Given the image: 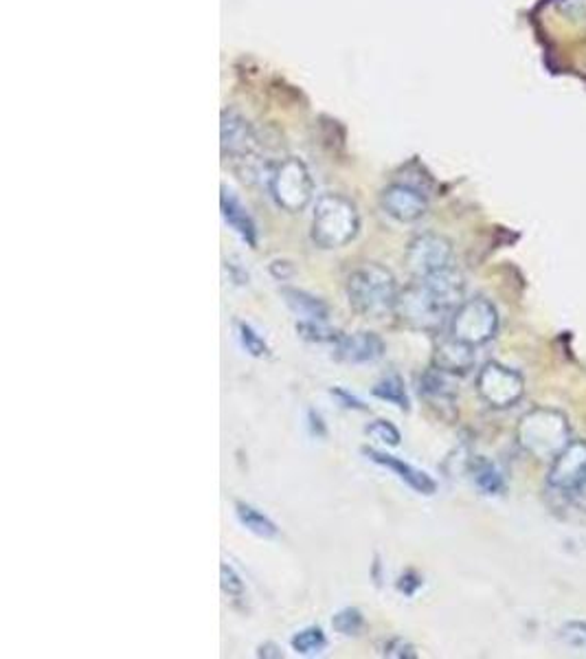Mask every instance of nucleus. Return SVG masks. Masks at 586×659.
<instances>
[{"label":"nucleus","instance_id":"obj_19","mask_svg":"<svg viewBox=\"0 0 586 659\" xmlns=\"http://www.w3.org/2000/svg\"><path fill=\"white\" fill-rule=\"evenodd\" d=\"M235 512H237V518H240L242 526H244L249 532H253V535L261 536V539H273V536H277V532H279L277 526H275L268 517L261 515L258 508L249 506V503L237 501Z\"/></svg>","mask_w":586,"mask_h":659},{"label":"nucleus","instance_id":"obj_16","mask_svg":"<svg viewBox=\"0 0 586 659\" xmlns=\"http://www.w3.org/2000/svg\"><path fill=\"white\" fill-rule=\"evenodd\" d=\"M220 207H222V218H225L226 225L235 231L251 249L258 246V227H255V220L251 218L249 210L242 205L240 198L235 196L231 189H226L222 185V196H220Z\"/></svg>","mask_w":586,"mask_h":659},{"label":"nucleus","instance_id":"obj_9","mask_svg":"<svg viewBox=\"0 0 586 659\" xmlns=\"http://www.w3.org/2000/svg\"><path fill=\"white\" fill-rule=\"evenodd\" d=\"M454 249L448 237L439 234H422L409 242L404 253L406 270L413 275V279L429 278L453 266Z\"/></svg>","mask_w":586,"mask_h":659},{"label":"nucleus","instance_id":"obj_2","mask_svg":"<svg viewBox=\"0 0 586 659\" xmlns=\"http://www.w3.org/2000/svg\"><path fill=\"white\" fill-rule=\"evenodd\" d=\"M400 297V286L395 275L386 266L369 264L358 266L347 279V299L353 312L365 319H382L395 312Z\"/></svg>","mask_w":586,"mask_h":659},{"label":"nucleus","instance_id":"obj_10","mask_svg":"<svg viewBox=\"0 0 586 659\" xmlns=\"http://www.w3.org/2000/svg\"><path fill=\"white\" fill-rule=\"evenodd\" d=\"M380 207L391 220L400 225H413L426 216L429 201L420 187L409 185V183H391L382 189Z\"/></svg>","mask_w":586,"mask_h":659},{"label":"nucleus","instance_id":"obj_5","mask_svg":"<svg viewBox=\"0 0 586 659\" xmlns=\"http://www.w3.org/2000/svg\"><path fill=\"white\" fill-rule=\"evenodd\" d=\"M266 189L279 210L301 213L314 198V181L299 157H285L266 167Z\"/></svg>","mask_w":586,"mask_h":659},{"label":"nucleus","instance_id":"obj_12","mask_svg":"<svg viewBox=\"0 0 586 659\" xmlns=\"http://www.w3.org/2000/svg\"><path fill=\"white\" fill-rule=\"evenodd\" d=\"M450 374L430 367L420 376V396L429 402L433 409H437L444 418L454 415V402H457V389H454Z\"/></svg>","mask_w":586,"mask_h":659},{"label":"nucleus","instance_id":"obj_3","mask_svg":"<svg viewBox=\"0 0 586 659\" xmlns=\"http://www.w3.org/2000/svg\"><path fill=\"white\" fill-rule=\"evenodd\" d=\"M516 442L531 458L551 462L571 442V426L563 411L536 407L516 426Z\"/></svg>","mask_w":586,"mask_h":659},{"label":"nucleus","instance_id":"obj_22","mask_svg":"<svg viewBox=\"0 0 586 659\" xmlns=\"http://www.w3.org/2000/svg\"><path fill=\"white\" fill-rule=\"evenodd\" d=\"M297 332L305 341L312 343H336L341 338V332L329 330L323 321H299Z\"/></svg>","mask_w":586,"mask_h":659},{"label":"nucleus","instance_id":"obj_1","mask_svg":"<svg viewBox=\"0 0 586 659\" xmlns=\"http://www.w3.org/2000/svg\"><path fill=\"white\" fill-rule=\"evenodd\" d=\"M463 290L466 284L462 273L450 266L429 278H418L400 290L395 314L404 326L437 334L446 323H450L454 310L462 306Z\"/></svg>","mask_w":586,"mask_h":659},{"label":"nucleus","instance_id":"obj_31","mask_svg":"<svg viewBox=\"0 0 586 659\" xmlns=\"http://www.w3.org/2000/svg\"><path fill=\"white\" fill-rule=\"evenodd\" d=\"M259 657H284V653L279 651V646H275V644H261L259 651H258Z\"/></svg>","mask_w":586,"mask_h":659},{"label":"nucleus","instance_id":"obj_26","mask_svg":"<svg viewBox=\"0 0 586 659\" xmlns=\"http://www.w3.org/2000/svg\"><path fill=\"white\" fill-rule=\"evenodd\" d=\"M220 578H222L220 580L222 591H225L226 595H231V598H242V595H244V583H242V578L237 576V571L234 569V567L222 563Z\"/></svg>","mask_w":586,"mask_h":659},{"label":"nucleus","instance_id":"obj_25","mask_svg":"<svg viewBox=\"0 0 586 659\" xmlns=\"http://www.w3.org/2000/svg\"><path fill=\"white\" fill-rule=\"evenodd\" d=\"M367 433H369L374 440H378V442L386 444V447H398L402 440L400 431L395 429L389 420H376V423H371L369 426H367Z\"/></svg>","mask_w":586,"mask_h":659},{"label":"nucleus","instance_id":"obj_14","mask_svg":"<svg viewBox=\"0 0 586 659\" xmlns=\"http://www.w3.org/2000/svg\"><path fill=\"white\" fill-rule=\"evenodd\" d=\"M474 350L477 347L468 346V343L459 341L453 334H448V337L439 338L437 346H435L433 367H437V370H442L450 376L468 374L474 367V361H477Z\"/></svg>","mask_w":586,"mask_h":659},{"label":"nucleus","instance_id":"obj_21","mask_svg":"<svg viewBox=\"0 0 586 659\" xmlns=\"http://www.w3.org/2000/svg\"><path fill=\"white\" fill-rule=\"evenodd\" d=\"M326 646H327L326 633L318 627L303 629V631H299L297 636L293 638V651H297L299 655H318V653L326 651Z\"/></svg>","mask_w":586,"mask_h":659},{"label":"nucleus","instance_id":"obj_27","mask_svg":"<svg viewBox=\"0 0 586 659\" xmlns=\"http://www.w3.org/2000/svg\"><path fill=\"white\" fill-rule=\"evenodd\" d=\"M382 655L398 657V659H415L418 657V653H415V648L411 646L409 642H404V639H400V638H394L385 644V651H382Z\"/></svg>","mask_w":586,"mask_h":659},{"label":"nucleus","instance_id":"obj_7","mask_svg":"<svg viewBox=\"0 0 586 659\" xmlns=\"http://www.w3.org/2000/svg\"><path fill=\"white\" fill-rule=\"evenodd\" d=\"M477 394L492 409H510L525 396V381L512 367L490 361L479 372Z\"/></svg>","mask_w":586,"mask_h":659},{"label":"nucleus","instance_id":"obj_15","mask_svg":"<svg viewBox=\"0 0 586 659\" xmlns=\"http://www.w3.org/2000/svg\"><path fill=\"white\" fill-rule=\"evenodd\" d=\"M362 453H365L371 462H376V464H380V466L394 471L402 479V482H404L409 488H413L415 492L429 494V497L437 492V482H435L429 473L415 468L413 464L404 462V459L395 458V455L382 453V450H376V449H362Z\"/></svg>","mask_w":586,"mask_h":659},{"label":"nucleus","instance_id":"obj_17","mask_svg":"<svg viewBox=\"0 0 586 659\" xmlns=\"http://www.w3.org/2000/svg\"><path fill=\"white\" fill-rule=\"evenodd\" d=\"M282 297L285 306L293 310L294 314L303 317V321H323L326 323L329 319V308L323 299L314 297V295L305 293L299 288H284Z\"/></svg>","mask_w":586,"mask_h":659},{"label":"nucleus","instance_id":"obj_18","mask_svg":"<svg viewBox=\"0 0 586 659\" xmlns=\"http://www.w3.org/2000/svg\"><path fill=\"white\" fill-rule=\"evenodd\" d=\"M468 468H470V473H472V479H474V484H477L479 491L490 494V497H497V494L505 492V488H507L505 477H503V473L498 471L497 464H492L490 459L474 458V459H470Z\"/></svg>","mask_w":586,"mask_h":659},{"label":"nucleus","instance_id":"obj_28","mask_svg":"<svg viewBox=\"0 0 586 659\" xmlns=\"http://www.w3.org/2000/svg\"><path fill=\"white\" fill-rule=\"evenodd\" d=\"M422 585H424V578L413 569L404 571V574L398 578V591H402L404 595H415Z\"/></svg>","mask_w":586,"mask_h":659},{"label":"nucleus","instance_id":"obj_20","mask_svg":"<svg viewBox=\"0 0 586 659\" xmlns=\"http://www.w3.org/2000/svg\"><path fill=\"white\" fill-rule=\"evenodd\" d=\"M371 394H374L376 398L391 402V405H395L402 411L411 409V400H409V394H406L404 381H402L398 374H391V376L382 378V381L378 382L374 389H371Z\"/></svg>","mask_w":586,"mask_h":659},{"label":"nucleus","instance_id":"obj_13","mask_svg":"<svg viewBox=\"0 0 586 659\" xmlns=\"http://www.w3.org/2000/svg\"><path fill=\"white\" fill-rule=\"evenodd\" d=\"M334 354L336 358L345 363H374L382 358L385 354V341L378 337L376 332H353V334H341L336 343H334Z\"/></svg>","mask_w":586,"mask_h":659},{"label":"nucleus","instance_id":"obj_29","mask_svg":"<svg viewBox=\"0 0 586 659\" xmlns=\"http://www.w3.org/2000/svg\"><path fill=\"white\" fill-rule=\"evenodd\" d=\"M332 396H334V398L341 400V402H343V407H350V409H358V411H367V407L362 405V402L358 400L356 396L347 394V391H345V389H341V387H334V389H332Z\"/></svg>","mask_w":586,"mask_h":659},{"label":"nucleus","instance_id":"obj_11","mask_svg":"<svg viewBox=\"0 0 586 659\" xmlns=\"http://www.w3.org/2000/svg\"><path fill=\"white\" fill-rule=\"evenodd\" d=\"M222 154L231 161H246L258 148V134L240 113L225 110L222 113Z\"/></svg>","mask_w":586,"mask_h":659},{"label":"nucleus","instance_id":"obj_8","mask_svg":"<svg viewBox=\"0 0 586 659\" xmlns=\"http://www.w3.org/2000/svg\"><path fill=\"white\" fill-rule=\"evenodd\" d=\"M547 488L563 497H578L586 491V442L571 440L551 459L547 473Z\"/></svg>","mask_w":586,"mask_h":659},{"label":"nucleus","instance_id":"obj_30","mask_svg":"<svg viewBox=\"0 0 586 659\" xmlns=\"http://www.w3.org/2000/svg\"><path fill=\"white\" fill-rule=\"evenodd\" d=\"M308 418H310V429H312V433L318 435V438H323V435H326V424H323L321 415L312 409L308 414Z\"/></svg>","mask_w":586,"mask_h":659},{"label":"nucleus","instance_id":"obj_6","mask_svg":"<svg viewBox=\"0 0 586 659\" xmlns=\"http://www.w3.org/2000/svg\"><path fill=\"white\" fill-rule=\"evenodd\" d=\"M450 334L472 347L490 343L498 332V310L490 299L472 297L462 302L450 317Z\"/></svg>","mask_w":586,"mask_h":659},{"label":"nucleus","instance_id":"obj_24","mask_svg":"<svg viewBox=\"0 0 586 659\" xmlns=\"http://www.w3.org/2000/svg\"><path fill=\"white\" fill-rule=\"evenodd\" d=\"M237 330H240V341H242V346H244V350L249 352L251 356H255V358L268 356V354H270V347L266 346L264 338H261L259 334L255 332L253 328L246 326V323H240V326H237Z\"/></svg>","mask_w":586,"mask_h":659},{"label":"nucleus","instance_id":"obj_23","mask_svg":"<svg viewBox=\"0 0 586 659\" xmlns=\"http://www.w3.org/2000/svg\"><path fill=\"white\" fill-rule=\"evenodd\" d=\"M332 627L336 629L338 633H343V636H358L361 633V629L365 627V618H362V613L358 612V609H341L336 615L332 618Z\"/></svg>","mask_w":586,"mask_h":659},{"label":"nucleus","instance_id":"obj_4","mask_svg":"<svg viewBox=\"0 0 586 659\" xmlns=\"http://www.w3.org/2000/svg\"><path fill=\"white\" fill-rule=\"evenodd\" d=\"M361 229V216L356 205L343 193H323L312 211L310 237L318 249H343Z\"/></svg>","mask_w":586,"mask_h":659}]
</instances>
